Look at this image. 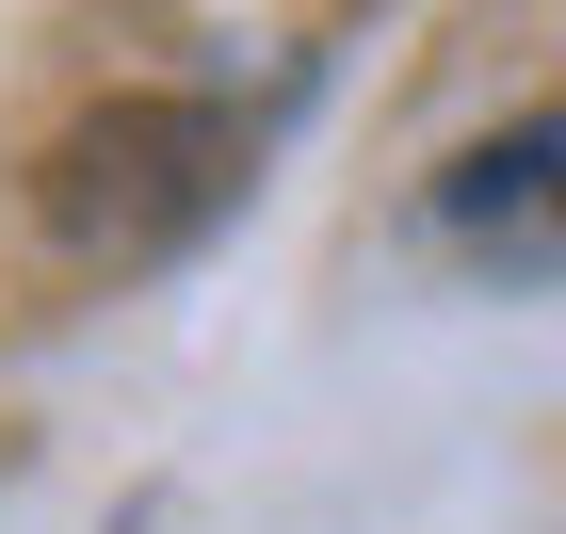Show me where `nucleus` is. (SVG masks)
Masks as SVG:
<instances>
[{"label":"nucleus","mask_w":566,"mask_h":534,"mask_svg":"<svg viewBox=\"0 0 566 534\" xmlns=\"http://www.w3.org/2000/svg\"><path fill=\"white\" fill-rule=\"evenodd\" d=\"M437 243L485 275H566V114H518L437 178Z\"/></svg>","instance_id":"2"},{"label":"nucleus","mask_w":566,"mask_h":534,"mask_svg":"<svg viewBox=\"0 0 566 534\" xmlns=\"http://www.w3.org/2000/svg\"><path fill=\"white\" fill-rule=\"evenodd\" d=\"M227 211H243V114L211 97H114L97 130L49 146V227L82 260H178Z\"/></svg>","instance_id":"1"}]
</instances>
